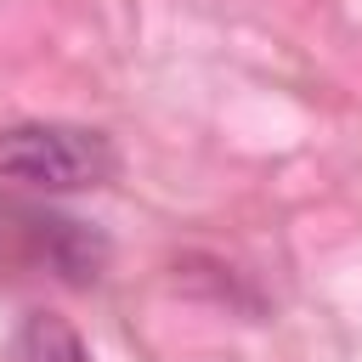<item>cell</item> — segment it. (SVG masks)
I'll use <instances>...</instances> for the list:
<instances>
[{
	"label": "cell",
	"mask_w": 362,
	"mask_h": 362,
	"mask_svg": "<svg viewBox=\"0 0 362 362\" xmlns=\"http://www.w3.org/2000/svg\"><path fill=\"white\" fill-rule=\"evenodd\" d=\"M119 170V153L102 130L68 124V119H23L0 130V181H17L28 192H85L107 187Z\"/></svg>",
	"instance_id": "1"
},
{
	"label": "cell",
	"mask_w": 362,
	"mask_h": 362,
	"mask_svg": "<svg viewBox=\"0 0 362 362\" xmlns=\"http://www.w3.org/2000/svg\"><path fill=\"white\" fill-rule=\"evenodd\" d=\"M17 351H23V362H90L85 339H79L62 317H51V311H34V317L23 322Z\"/></svg>",
	"instance_id": "2"
}]
</instances>
